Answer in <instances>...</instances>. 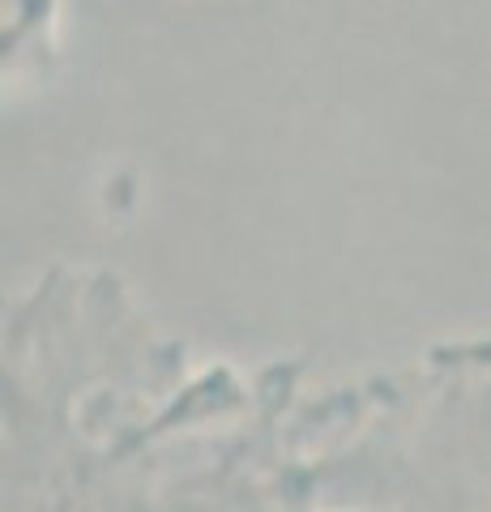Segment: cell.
<instances>
[{
	"label": "cell",
	"instance_id": "obj_1",
	"mask_svg": "<svg viewBox=\"0 0 491 512\" xmlns=\"http://www.w3.org/2000/svg\"><path fill=\"white\" fill-rule=\"evenodd\" d=\"M5 9V82L43 73L60 56L65 0H0Z\"/></svg>",
	"mask_w": 491,
	"mask_h": 512
}]
</instances>
